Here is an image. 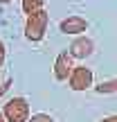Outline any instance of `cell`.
<instances>
[{
  "instance_id": "6da1fadb",
  "label": "cell",
  "mask_w": 117,
  "mask_h": 122,
  "mask_svg": "<svg viewBox=\"0 0 117 122\" xmlns=\"http://www.w3.org/2000/svg\"><path fill=\"white\" fill-rule=\"evenodd\" d=\"M47 27V11L38 9L34 14H27V25H25V34L29 41H41Z\"/></svg>"
},
{
  "instance_id": "7a4b0ae2",
  "label": "cell",
  "mask_w": 117,
  "mask_h": 122,
  "mask_svg": "<svg viewBox=\"0 0 117 122\" xmlns=\"http://www.w3.org/2000/svg\"><path fill=\"white\" fill-rule=\"evenodd\" d=\"M5 115H7L9 122H27V115H29V109H27V102L23 97H16L11 100L7 106H5Z\"/></svg>"
},
{
  "instance_id": "3957f363",
  "label": "cell",
  "mask_w": 117,
  "mask_h": 122,
  "mask_svg": "<svg viewBox=\"0 0 117 122\" xmlns=\"http://www.w3.org/2000/svg\"><path fill=\"white\" fill-rule=\"evenodd\" d=\"M90 86H92V70L83 68V66L74 68L72 75H70V88L72 91H86Z\"/></svg>"
},
{
  "instance_id": "277c9868",
  "label": "cell",
  "mask_w": 117,
  "mask_h": 122,
  "mask_svg": "<svg viewBox=\"0 0 117 122\" xmlns=\"http://www.w3.org/2000/svg\"><path fill=\"white\" fill-rule=\"evenodd\" d=\"M72 54L70 52H61L56 57V63H54V77L59 79V81H63V79H70V75H72L74 66H72Z\"/></svg>"
},
{
  "instance_id": "5b68a950",
  "label": "cell",
  "mask_w": 117,
  "mask_h": 122,
  "mask_svg": "<svg viewBox=\"0 0 117 122\" xmlns=\"http://www.w3.org/2000/svg\"><path fill=\"white\" fill-rule=\"evenodd\" d=\"M88 30V20L81 16H68L61 20V32L63 34H81Z\"/></svg>"
},
{
  "instance_id": "8992f818",
  "label": "cell",
  "mask_w": 117,
  "mask_h": 122,
  "mask_svg": "<svg viewBox=\"0 0 117 122\" xmlns=\"http://www.w3.org/2000/svg\"><path fill=\"white\" fill-rule=\"evenodd\" d=\"M92 41L90 39H77L72 45H70V54H72L74 59H86L92 54Z\"/></svg>"
},
{
  "instance_id": "52a82bcc",
  "label": "cell",
  "mask_w": 117,
  "mask_h": 122,
  "mask_svg": "<svg viewBox=\"0 0 117 122\" xmlns=\"http://www.w3.org/2000/svg\"><path fill=\"white\" fill-rule=\"evenodd\" d=\"M97 93H101V95L117 93V77H115V79H108V81H101L99 86H97Z\"/></svg>"
},
{
  "instance_id": "ba28073f",
  "label": "cell",
  "mask_w": 117,
  "mask_h": 122,
  "mask_svg": "<svg viewBox=\"0 0 117 122\" xmlns=\"http://www.w3.org/2000/svg\"><path fill=\"white\" fill-rule=\"evenodd\" d=\"M43 2L45 0H23V9H25L27 14H34V11H38V9L43 7Z\"/></svg>"
},
{
  "instance_id": "9c48e42d",
  "label": "cell",
  "mask_w": 117,
  "mask_h": 122,
  "mask_svg": "<svg viewBox=\"0 0 117 122\" xmlns=\"http://www.w3.org/2000/svg\"><path fill=\"white\" fill-rule=\"evenodd\" d=\"M29 122H54L50 115H45V113H36V115H32V120Z\"/></svg>"
},
{
  "instance_id": "30bf717a",
  "label": "cell",
  "mask_w": 117,
  "mask_h": 122,
  "mask_svg": "<svg viewBox=\"0 0 117 122\" xmlns=\"http://www.w3.org/2000/svg\"><path fill=\"white\" fill-rule=\"evenodd\" d=\"M2 61H5V45L0 43V63H2Z\"/></svg>"
},
{
  "instance_id": "8fae6325",
  "label": "cell",
  "mask_w": 117,
  "mask_h": 122,
  "mask_svg": "<svg viewBox=\"0 0 117 122\" xmlns=\"http://www.w3.org/2000/svg\"><path fill=\"white\" fill-rule=\"evenodd\" d=\"M101 122H117V115H113V118H106V120H101Z\"/></svg>"
},
{
  "instance_id": "7c38bea8",
  "label": "cell",
  "mask_w": 117,
  "mask_h": 122,
  "mask_svg": "<svg viewBox=\"0 0 117 122\" xmlns=\"http://www.w3.org/2000/svg\"><path fill=\"white\" fill-rule=\"evenodd\" d=\"M0 2H9V0H0Z\"/></svg>"
},
{
  "instance_id": "4fadbf2b",
  "label": "cell",
  "mask_w": 117,
  "mask_h": 122,
  "mask_svg": "<svg viewBox=\"0 0 117 122\" xmlns=\"http://www.w3.org/2000/svg\"><path fill=\"white\" fill-rule=\"evenodd\" d=\"M0 122H2V118H0Z\"/></svg>"
}]
</instances>
